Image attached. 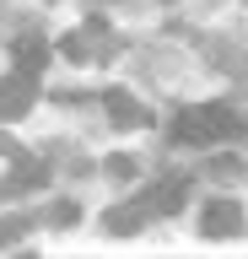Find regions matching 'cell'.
Returning a JSON list of instances; mask_svg holds the SVG:
<instances>
[{"label": "cell", "instance_id": "obj_13", "mask_svg": "<svg viewBox=\"0 0 248 259\" xmlns=\"http://www.w3.org/2000/svg\"><path fill=\"white\" fill-rule=\"evenodd\" d=\"M49 222H54V227H70V222H76V205H54Z\"/></svg>", "mask_w": 248, "mask_h": 259}, {"label": "cell", "instance_id": "obj_1", "mask_svg": "<svg viewBox=\"0 0 248 259\" xmlns=\"http://www.w3.org/2000/svg\"><path fill=\"white\" fill-rule=\"evenodd\" d=\"M237 130H243V119H237L227 103H205V108H183L178 119H173V141L178 146H211V141L237 135Z\"/></svg>", "mask_w": 248, "mask_h": 259}, {"label": "cell", "instance_id": "obj_7", "mask_svg": "<svg viewBox=\"0 0 248 259\" xmlns=\"http://www.w3.org/2000/svg\"><path fill=\"white\" fill-rule=\"evenodd\" d=\"M11 54H17V70H27V76H38V70L49 65V44H43L38 32H22L17 44H11Z\"/></svg>", "mask_w": 248, "mask_h": 259}, {"label": "cell", "instance_id": "obj_2", "mask_svg": "<svg viewBox=\"0 0 248 259\" xmlns=\"http://www.w3.org/2000/svg\"><path fill=\"white\" fill-rule=\"evenodd\" d=\"M60 49H65L70 65H103L108 54H114V38H108V27H103V22H86V27L70 32Z\"/></svg>", "mask_w": 248, "mask_h": 259}, {"label": "cell", "instance_id": "obj_5", "mask_svg": "<svg viewBox=\"0 0 248 259\" xmlns=\"http://www.w3.org/2000/svg\"><path fill=\"white\" fill-rule=\"evenodd\" d=\"M183 194H189V173H167L162 184H151L140 200L151 205V216H167V210H178V205H183Z\"/></svg>", "mask_w": 248, "mask_h": 259}, {"label": "cell", "instance_id": "obj_8", "mask_svg": "<svg viewBox=\"0 0 248 259\" xmlns=\"http://www.w3.org/2000/svg\"><path fill=\"white\" fill-rule=\"evenodd\" d=\"M43 178H49V167H43L38 157H17V167L6 173V189H11V194H22V189H38Z\"/></svg>", "mask_w": 248, "mask_h": 259}, {"label": "cell", "instance_id": "obj_14", "mask_svg": "<svg viewBox=\"0 0 248 259\" xmlns=\"http://www.w3.org/2000/svg\"><path fill=\"white\" fill-rule=\"evenodd\" d=\"M17 259H38V254H17Z\"/></svg>", "mask_w": 248, "mask_h": 259}, {"label": "cell", "instance_id": "obj_12", "mask_svg": "<svg viewBox=\"0 0 248 259\" xmlns=\"http://www.w3.org/2000/svg\"><path fill=\"white\" fill-rule=\"evenodd\" d=\"M103 173H108V178H130L135 173V157H108V162H103Z\"/></svg>", "mask_w": 248, "mask_h": 259}, {"label": "cell", "instance_id": "obj_6", "mask_svg": "<svg viewBox=\"0 0 248 259\" xmlns=\"http://www.w3.org/2000/svg\"><path fill=\"white\" fill-rule=\"evenodd\" d=\"M146 222H151V205H146V200H130V205H114L108 216H103V227H108L114 238H135V232H140Z\"/></svg>", "mask_w": 248, "mask_h": 259}, {"label": "cell", "instance_id": "obj_10", "mask_svg": "<svg viewBox=\"0 0 248 259\" xmlns=\"http://www.w3.org/2000/svg\"><path fill=\"white\" fill-rule=\"evenodd\" d=\"M205 173H211V178H221V184H237L248 167H243L237 157H211V162H205Z\"/></svg>", "mask_w": 248, "mask_h": 259}, {"label": "cell", "instance_id": "obj_9", "mask_svg": "<svg viewBox=\"0 0 248 259\" xmlns=\"http://www.w3.org/2000/svg\"><path fill=\"white\" fill-rule=\"evenodd\" d=\"M103 103H108V119H114V124H130V130H135V124H146V108H140L130 92H108Z\"/></svg>", "mask_w": 248, "mask_h": 259}, {"label": "cell", "instance_id": "obj_4", "mask_svg": "<svg viewBox=\"0 0 248 259\" xmlns=\"http://www.w3.org/2000/svg\"><path fill=\"white\" fill-rule=\"evenodd\" d=\"M33 76L17 70V76H0V119H22V113H33Z\"/></svg>", "mask_w": 248, "mask_h": 259}, {"label": "cell", "instance_id": "obj_3", "mask_svg": "<svg viewBox=\"0 0 248 259\" xmlns=\"http://www.w3.org/2000/svg\"><path fill=\"white\" fill-rule=\"evenodd\" d=\"M200 232L205 238H237L243 232V205L237 200H205L200 205Z\"/></svg>", "mask_w": 248, "mask_h": 259}, {"label": "cell", "instance_id": "obj_11", "mask_svg": "<svg viewBox=\"0 0 248 259\" xmlns=\"http://www.w3.org/2000/svg\"><path fill=\"white\" fill-rule=\"evenodd\" d=\"M27 227H33L27 216H6V222H0V243H17L22 232H27Z\"/></svg>", "mask_w": 248, "mask_h": 259}]
</instances>
